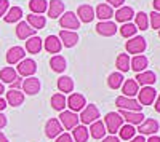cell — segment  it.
Wrapping results in <instances>:
<instances>
[{
  "label": "cell",
  "instance_id": "e575fe53",
  "mask_svg": "<svg viewBox=\"0 0 160 142\" xmlns=\"http://www.w3.org/2000/svg\"><path fill=\"white\" fill-rule=\"evenodd\" d=\"M50 67L55 72H64V69H66V59H64V56H61V54L53 56L50 59Z\"/></svg>",
  "mask_w": 160,
  "mask_h": 142
},
{
  "label": "cell",
  "instance_id": "db71d44e",
  "mask_svg": "<svg viewBox=\"0 0 160 142\" xmlns=\"http://www.w3.org/2000/svg\"><path fill=\"white\" fill-rule=\"evenodd\" d=\"M0 142H8V139H7V136L0 131Z\"/></svg>",
  "mask_w": 160,
  "mask_h": 142
},
{
  "label": "cell",
  "instance_id": "f546056e",
  "mask_svg": "<svg viewBox=\"0 0 160 142\" xmlns=\"http://www.w3.org/2000/svg\"><path fill=\"white\" fill-rule=\"evenodd\" d=\"M16 78H18V72L13 67H3L0 70V80L3 83H13Z\"/></svg>",
  "mask_w": 160,
  "mask_h": 142
},
{
  "label": "cell",
  "instance_id": "836d02e7",
  "mask_svg": "<svg viewBox=\"0 0 160 142\" xmlns=\"http://www.w3.org/2000/svg\"><path fill=\"white\" fill-rule=\"evenodd\" d=\"M21 16H22V10L19 7H11L7 11V15L3 16V19H5V22H16L21 19Z\"/></svg>",
  "mask_w": 160,
  "mask_h": 142
},
{
  "label": "cell",
  "instance_id": "603a6c76",
  "mask_svg": "<svg viewBox=\"0 0 160 142\" xmlns=\"http://www.w3.org/2000/svg\"><path fill=\"white\" fill-rule=\"evenodd\" d=\"M95 16H98L101 21H109L111 18H114V10H112V7H109L108 3H99V5L96 7Z\"/></svg>",
  "mask_w": 160,
  "mask_h": 142
},
{
  "label": "cell",
  "instance_id": "681fc988",
  "mask_svg": "<svg viewBox=\"0 0 160 142\" xmlns=\"http://www.w3.org/2000/svg\"><path fill=\"white\" fill-rule=\"evenodd\" d=\"M7 107V101L5 99H2V97H0V112H2L3 109Z\"/></svg>",
  "mask_w": 160,
  "mask_h": 142
},
{
  "label": "cell",
  "instance_id": "d590c367",
  "mask_svg": "<svg viewBox=\"0 0 160 142\" xmlns=\"http://www.w3.org/2000/svg\"><path fill=\"white\" fill-rule=\"evenodd\" d=\"M66 106H68V104H66V96H64V94L56 93V94H53V96H51V107L55 109V110L62 112Z\"/></svg>",
  "mask_w": 160,
  "mask_h": 142
},
{
  "label": "cell",
  "instance_id": "f5cc1de1",
  "mask_svg": "<svg viewBox=\"0 0 160 142\" xmlns=\"http://www.w3.org/2000/svg\"><path fill=\"white\" fill-rule=\"evenodd\" d=\"M154 8L160 13V0H154Z\"/></svg>",
  "mask_w": 160,
  "mask_h": 142
},
{
  "label": "cell",
  "instance_id": "60d3db41",
  "mask_svg": "<svg viewBox=\"0 0 160 142\" xmlns=\"http://www.w3.org/2000/svg\"><path fill=\"white\" fill-rule=\"evenodd\" d=\"M136 31H138V27H136L135 24H131V22H125L122 27H120V34H122V37H125V38L135 37Z\"/></svg>",
  "mask_w": 160,
  "mask_h": 142
},
{
  "label": "cell",
  "instance_id": "5bb4252c",
  "mask_svg": "<svg viewBox=\"0 0 160 142\" xmlns=\"http://www.w3.org/2000/svg\"><path fill=\"white\" fill-rule=\"evenodd\" d=\"M22 89L26 94H31V96L37 94L40 91V80L35 78V77H29V78L22 82Z\"/></svg>",
  "mask_w": 160,
  "mask_h": 142
},
{
  "label": "cell",
  "instance_id": "3957f363",
  "mask_svg": "<svg viewBox=\"0 0 160 142\" xmlns=\"http://www.w3.org/2000/svg\"><path fill=\"white\" fill-rule=\"evenodd\" d=\"M80 112H82V113H80L78 120L82 121L83 125L95 123V121L99 118V110H98V107H96V106H93V104L85 106V109H83V110H80Z\"/></svg>",
  "mask_w": 160,
  "mask_h": 142
},
{
  "label": "cell",
  "instance_id": "9a60e30c",
  "mask_svg": "<svg viewBox=\"0 0 160 142\" xmlns=\"http://www.w3.org/2000/svg\"><path fill=\"white\" fill-rule=\"evenodd\" d=\"M120 117L128 121V125H141L144 121V115L141 112H130V110H120Z\"/></svg>",
  "mask_w": 160,
  "mask_h": 142
},
{
  "label": "cell",
  "instance_id": "4dcf8cb0",
  "mask_svg": "<svg viewBox=\"0 0 160 142\" xmlns=\"http://www.w3.org/2000/svg\"><path fill=\"white\" fill-rule=\"evenodd\" d=\"M29 8L34 15H42V13H45L47 8H48V2L47 0H31Z\"/></svg>",
  "mask_w": 160,
  "mask_h": 142
},
{
  "label": "cell",
  "instance_id": "d6a6232c",
  "mask_svg": "<svg viewBox=\"0 0 160 142\" xmlns=\"http://www.w3.org/2000/svg\"><path fill=\"white\" fill-rule=\"evenodd\" d=\"M58 89L61 93H71L74 89V80L71 77H59L58 78Z\"/></svg>",
  "mask_w": 160,
  "mask_h": 142
},
{
  "label": "cell",
  "instance_id": "ac0fdd59",
  "mask_svg": "<svg viewBox=\"0 0 160 142\" xmlns=\"http://www.w3.org/2000/svg\"><path fill=\"white\" fill-rule=\"evenodd\" d=\"M47 10H48V16L51 19H56L64 13V2H61V0H51V2H48Z\"/></svg>",
  "mask_w": 160,
  "mask_h": 142
},
{
  "label": "cell",
  "instance_id": "44dd1931",
  "mask_svg": "<svg viewBox=\"0 0 160 142\" xmlns=\"http://www.w3.org/2000/svg\"><path fill=\"white\" fill-rule=\"evenodd\" d=\"M34 34H35V31L26 21H21L16 26V35H18V38H21V40H28V38L34 37Z\"/></svg>",
  "mask_w": 160,
  "mask_h": 142
},
{
  "label": "cell",
  "instance_id": "cb8c5ba5",
  "mask_svg": "<svg viewBox=\"0 0 160 142\" xmlns=\"http://www.w3.org/2000/svg\"><path fill=\"white\" fill-rule=\"evenodd\" d=\"M122 93L125 97H133L139 93V85L136 83V80H125L123 86H122Z\"/></svg>",
  "mask_w": 160,
  "mask_h": 142
},
{
  "label": "cell",
  "instance_id": "c3c4849f",
  "mask_svg": "<svg viewBox=\"0 0 160 142\" xmlns=\"http://www.w3.org/2000/svg\"><path fill=\"white\" fill-rule=\"evenodd\" d=\"M130 142H146V139H144V136H141V134H139V136H135Z\"/></svg>",
  "mask_w": 160,
  "mask_h": 142
},
{
  "label": "cell",
  "instance_id": "2e32d148",
  "mask_svg": "<svg viewBox=\"0 0 160 142\" xmlns=\"http://www.w3.org/2000/svg\"><path fill=\"white\" fill-rule=\"evenodd\" d=\"M24 54H26V51L22 46H11L7 53V61L8 64H18L19 61L24 59Z\"/></svg>",
  "mask_w": 160,
  "mask_h": 142
},
{
  "label": "cell",
  "instance_id": "4fadbf2b",
  "mask_svg": "<svg viewBox=\"0 0 160 142\" xmlns=\"http://www.w3.org/2000/svg\"><path fill=\"white\" fill-rule=\"evenodd\" d=\"M77 18L78 21H83V22H91L93 19H95V10H93L91 5L85 3V5H80L78 10H77Z\"/></svg>",
  "mask_w": 160,
  "mask_h": 142
},
{
  "label": "cell",
  "instance_id": "8fae6325",
  "mask_svg": "<svg viewBox=\"0 0 160 142\" xmlns=\"http://www.w3.org/2000/svg\"><path fill=\"white\" fill-rule=\"evenodd\" d=\"M136 131H138L141 136H144V134L155 136V133L158 131V121H155V120H152V118L144 120V121L139 125V128H138Z\"/></svg>",
  "mask_w": 160,
  "mask_h": 142
},
{
  "label": "cell",
  "instance_id": "ffe728a7",
  "mask_svg": "<svg viewBox=\"0 0 160 142\" xmlns=\"http://www.w3.org/2000/svg\"><path fill=\"white\" fill-rule=\"evenodd\" d=\"M7 104L13 106V107H19L24 102V93H21L19 89H10L7 93Z\"/></svg>",
  "mask_w": 160,
  "mask_h": 142
},
{
  "label": "cell",
  "instance_id": "7a4b0ae2",
  "mask_svg": "<svg viewBox=\"0 0 160 142\" xmlns=\"http://www.w3.org/2000/svg\"><path fill=\"white\" fill-rule=\"evenodd\" d=\"M115 106L120 110H130V112H141V107H142L136 99L125 97V96H118L115 99Z\"/></svg>",
  "mask_w": 160,
  "mask_h": 142
},
{
  "label": "cell",
  "instance_id": "ba28073f",
  "mask_svg": "<svg viewBox=\"0 0 160 142\" xmlns=\"http://www.w3.org/2000/svg\"><path fill=\"white\" fill-rule=\"evenodd\" d=\"M66 104H68V107L71 109V112H80L83 110L85 106H87V101L82 94L78 93H74L69 96V99H66Z\"/></svg>",
  "mask_w": 160,
  "mask_h": 142
},
{
  "label": "cell",
  "instance_id": "ee69618b",
  "mask_svg": "<svg viewBox=\"0 0 160 142\" xmlns=\"http://www.w3.org/2000/svg\"><path fill=\"white\" fill-rule=\"evenodd\" d=\"M56 142H74V139H72V136H71V134L64 133V134H59V136H58Z\"/></svg>",
  "mask_w": 160,
  "mask_h": 142
},
{
  "label": "cell",
  "instance_id": "4316f807",
  "mask_svg": "<svg viewBox=\"0 0 160 142\" xmlns=\"http://www.w3.org/2000/svg\"><path fill=\"white\" fill-rule=\"evenodd\" d=\"M106 133H108V131H106L104 123H102L101 120H96L95 123H91L88 134H91V137H95V139H102V137L106 136Z\"/></svg>",
  "mask_w": 160,
  "mask_h": 142
},
{
  "label": "cell",
  "instance_id": "7402d4cb",
  "mask_svg": "<svg viewBox=\"0 0 160 142\" xmlns=\"http://www.w3.org/2000/svg\"><path fill=\"white\" fill-rule=\"evenodd\" d=\"M59 38H61V43H62L64 46H68V48H72V46L77 45V42H78L77 32H72V31H61Z\"/></svg>",
  "mask_w": 160,
  "mask_h": 142
},
{
  "label": "cell",
  "instance_id": "6da1fadb",
  "mask_svg": "<svg viewBox=\"0 0 160 142\" xmlns=\"http://www.w3.org/2000/svg\"><path fill=\"white\" fill-rule=\"evenodd\" d=\"M123 125V118L120 117L118 113L115 112H109L108 115H106V118H104V126H106V131L111 133L112 136H115V133L122 128Z\"/></svg>",
  "mask_w": 160,
  "mask_h": 142
},
{
  "label": "cell",
  "instance_id": "277c9868",
  "mask_svg": "<svg viewBox=\"0 0 160 142\" xmlns=\"http://www.w3.org/2000/svg\"><path fill=\"white\" fill-rule=\"evenodd\" d=\"M59 24H61L62 29H68V31H72V32H75V29L80 27V21H78L77 15L72 11H66L64 16H61V19H59Z\"/></svg>",
  "mask_w": 160,
  "mask_h": 142
},
{
  "label": "cell",
  "instance_id": "9f6ffc18",
  "mask_svg": "<svg viewBox=\"0 0 160 142\" xmlns=\"http://www.w3.org/2000/svg\"><path fill=\"white\" fill-rule=\"evenodd\" d=\"M158 37H160V32H158Z\"/></svg>",
  "mask_w": 160,
  "mask_h": 142
},
{
  "label": "cell",
  "instance_id": "1f68e13d",
  "mask_svg": "<svg viewBox=\"0 0 160 142\" xmlns=\"http://www.w3.org/2000/svg\"><path fill=\"white\" fill-rule=\"evenodd\" d=\"M88 130L85 126H75L74 128V131H72V139H74V142H87L88 140Z\"/></svg>",
  "mask_w": 160,
  "mask_h": 142
},
{
  "label": "cell",
  "instance_id": "f907efd6",
  "mask_svg": "<svg viewBox=\"0 0 160 142\" xmlns=\"http://www.w3.org/2000/svg\"><path fill=\"white\" fill-rule=\"evenodd\" d=\"M155 110H157V112L160 113V96H158V97L155 99Z\"/></svg>",
  "mask_w": 160,
  "mask_h": 142
},
{
  "label": "cell",
  "instance_id": "f35d334b",
  "mask_svg": "<svg viewBox=\"0 0 160 142\" xmlns=\"http://www.w3.org/2000/svg\"><path fill=\"white\" fill-rule=\"evenodd\" d=\"M120 133V137L125 139V140H131L133 137H135L136 134V130L133 128V125H122V128L118 130Z\"/></svg>",
  "mask_w": 160,
  "mask_h": 142
},
{
  "label": "cell",
  "instance_id": "8992f818",
  "mask_svg": "<svg viewBox=\"0 0 160 142\" xmlns=\"http://www.w3.org/2000/svg\"><path fill=\"white\" fill-rule=\"evenodd\" d=\"M59 123L61 126H64L66 130H74V128L78 125V117L75 112L71 110H62L59 115Z\"/></svg>",
  "mask_w": 160,
  "mask_h": 142
},
{
  "label": "cell",
  "instance_id": "484cf974",
  "mask_svg": "<svg viewBox=\"0 0 160 142\" xmlns=\"http://www.w3.org/2000/svg\"><path fill=\"white\" fill-rule=\"evenodd\" d=\"M146 67H148V58H146V56L138 54V56H135L133 59H130V69L136 70L138 73L139 72H144Z\"/></svg>",
  "mask_w": 160,
  "mask_h": 142
},
{
  "label": "cell",
  "instance_id": "7bdbcfd3",
  "mask_svg": "<svg viewBox=\"0 0 160 142\" xmlns=\"http://www.w3.org/2000/svg\"><path fill=\"white\" fill-rule=\"evenodd\" d=\"M8 5H10L8 0H0V18L5 16V13L8 11Z\"/></svg>",
  "mask_w": 160,
  "mask_h": 142
},
{
  "label": "cell",
  "instance_id": "11a10c76",
  "mask_svg": "<svg viewBox=\"0 0 160 142\" xmlns=\"http://www.w3.org/2000/svg\"><path fill=\"white\" fill-rule=\"evenodd\" d=\"M2 93H5V86H3L2 82H0V94H2Z\"/></svg>",
  "mask_w": 160,
  "mask_h": 142
},
{
  "label": "cell",
  "instance_id": "8d00e7d4",
  "mask_svg": "<svg viewBox=\"0 0 160 142\" xmlns=\"http://www.w3.org/2000/svg\"><path fill=\"white\" fill-rule=\"evenodd\" d=\"M122 83H123V75L120 73V72H114V73L109 75V78H108V85H109V88L117 89V88L122 86Z\"/></svg>",
  "mask_w": 160,
  "mask_h": 142
},
{
  "label": "cell",
  "instance_id": "5b68a950",
  "mask_svg": "<svg viewBox=\"0 0 160 142\" xmlns=\"http://www.w3.org/2000/svg\"><path fill=\"white\" fill-rule=\"evenodd\" d=\"M146 40L142 37H131L130 40L125 43V48L130 54H141L142 51L146 50Z\"/></svg>",
  "mask_w": 160,
  "mask_h": 142
},
{
  "label": "cell",
  "instance_id": "d4e9b609",
  "mask_svg": "<svg viewBox=\"0 0 160 142\" xmlns=\"http://www.w3.org/2000/svg\"><path fill=\"white\" fill-rule=\"evenodd\" d=\"M135 16V11L131 7H120L115 11V21L118 22H130V19Z\"/></svg>",
  "mask_w": 160,
  "mask_h": 142
},
{
  "label": "cell",
  "instance_id": "7c38bea8",
  "mask_svg": "<svg viewBox=\"0 0 160 142\" xmlns=\"http://www.w3.org/2000/svg\"><path fill=\"white\" fill-rule=\"evenodd\" d=\"M96 32L102 37H112L117 32V26L112 21H101L96 26Z\"/></svg>",
  "mask_w": 160,
  "mask_h": 142
},
{
  "label": "cell",
  "instance_id": "bcb514c9",
  "mask_svg": "<svg viewBox=\"0 0 160 142\" xmlns=\"http://www.w3.org/2000/svg\"><path fill=\"white\" fill-rule=\"evenodd\" d=\"M102 142H120V139L117 136H108V137H102Z\"/></svg>",
  "mask_w": 160,
  "mask_h": 142
},
{
  "label": "cell",
  "instance_id": "d6986e66",
  "mask_svg": "<svg viewBox=\"0 0 160 142\" xmlns=\"http://www.w3.org/2000/svg\"><path fill=\"white\" fill-rule=\"evenodd\" d=\"M135 80H136V83L141 85V86H151V85L155 83L157 77H155V73L151 72V70H144V72H139V73L136 75Z\"/></svg>",
  "mask_w": 160,
  "mask_h": 142
},
{
  "label": "cell",
  "instance_id": "83f0119b",
  "mask_svg": "<svg viewBox=\"0 0 160 142\" xmlns=\"http://www.w3.org/2000/svg\"><path fill=\"white\" fill-rule=\"evenodd\" d=\"M28 24L31 26L34 31L43 29L45 24H47V19H45V16H42V15H34V13H31V15H28Z\"/></svg>",
  "mask_w": 160,
  "mask_h": 142
},
{
  "label": "cell",
  "instance_id": "b9f144b4",
  "mask_svg": "<svg viewBox=\"0 0 160 142\" xmlns=\"http://www.w3.org/2000/svg\"><path fill=\"white\" fill-rule=\"evenodd\" d=\"M151 26H152V29H160V13L158 11H152L151 15Z\"/></svg>",
  "mask_w": 160,
  "mask_h": 142
},
{
  "label": "cell",
  "instance_id": "74e56055",
  "mask_svg": "<svg viewBox=\"0 0 160 142\" xmlns=\"http://www.w3.org/2000/svg\"><path fill=\"white\" fill-rule=\"evenodd\" d=\"M115 64H117V69H118L120 72H128V69H130V56L125 54V53L118 54Z\"/></svg>",
  "mask_w": 160,
  "mask_h": 142
},
{
  "label": "cell",
  "instance_id": "e0dca14e",
  "mask_svg": "<svg viewBox=\"0 0 160 142\" xmlns=\"http://www.w3.org/2000/svg\"><path fill=\"white\" fill-rule=\"evenodd\" d=\"M43 46H45V50L48 51V53L56 54V53H59V51H61L62 43L59 42V38L56 35H50V37H47V40L43 42Z\"/></svg>",
  "mask_w": 160,
  "mask_h": 142
},
{
  "label": "cell",
  "instance_id": "816d5d0a",
  "mask_svg": "<svg viewBox=\"0 0 160 142\" xmlns=\"http://www.w3.org/2000/svg\"><path fill=\"white\" fill-rule=\"evenodd\" d=\"M148 142H160V137L158 136H151Z\"/></svg>",
  "mask_w": 160,
  "mask_h": 142
},
{
  "label": "cell",
  "instance_id": "ab89813d",
  "mask_svg": "<svg viewBox=\"0 0 160 142\" xmlns=\"http://www.w3.org/2000/svg\"><path fill=\"white\" fill-rule=\"evenodd\" d=\"M135 19H136V27H139L141 31H148V27H149V16L146 15V13H142V11H139L138 15L135 16Z\"/></svg>",
  "mask_w": 160,
  "mask_h": 142
},
{
  "label": "cell",
  "instance_id": "9c48e42d",
  "mask_svg": "<svg viewBox=\"0 0 160 142\" xmlns=\"http://www.w3.org/2000/svg\"><path fill=\"white\" fill-rule=\"evenodd\" d=\"M37 70V64L34 59H22L18 62V73L22 77H31Z\"/></svg>",
  "mask_w": 160,
  "mask_h": 142
},
{
  "label": "cell",
  "instance_id": "52a82bcc",
  "mask_svg": "<svg viewBox=\"0 0 160 142\" xmlns=\"http://www.w3.org/2000/svg\"><path fill=\"white\" fill-rule=\"evenodd\" d=\"M155 97H157V91L152 86H144V88H141V91L138 93V99H139L138 102L141 106H151V104H154Z\"/></svg>",
  "mask_w": 160,
  "mask_h": 142
},
{
  "label": "cell",
  "instance_id": "30bf717a",
  "mask_svg": "<svg viewBox=\"0 0 160 142\" xmlns=\"http://www.w3.org/2000/svg\"><path fill=\"white\" fill-rule=\"evenodd\" d=\"M61 131H62V126H61L59 120L50 118V120L45 123V134H47V137H50V139L58 137V136L61 134Z\"/></svg>",
  "mask_w": 160,
  "mask_h": 142
},
{
  "label": "cell",
  "instance_id": "7dc6e473",
  "mask_svg": "<svg viewBox=\"0 0 160 142\" xmlns=\"http://www.w3.org/2000/svg\"><path fill=\"white\" fill-rule=\"evenodd\" d=\"M5 125H7V117H5L3 113H0V130H2Z\"/></svg>",
  "mask_w": 160,
  "mask_h": 142
},
{
  "label": "cell",
  "instance_id": "f6af8a7d",
  "mask_svg": "<svg viewBox=\"0 0 160 142\" xmlns=\"http://www.w3.org/2000/svg\"><path fill=\"white\" fill-rule=\"evenodd\" d=\"M108 2L109 7H115V8H120V7H123L125 3V0H106Z\"/></svg>",
  "mask_w": 160,
  "mask_h": 142
},
{
  "label": "cell",
  "instance_id": "f1b7e54d",
  "mask_svg": "<svg viewBox=\"0 0 160 142\" xmlns=\"http://www.w3.org/2000/svg\"><path fill=\"white\" fill-rule=\"evenodd\" d=\"M26 50H28L31 54L40 53V50H42V40H40L38 37H31V38H28V40H26Z\"/></svg>",
  "mask_w": 160,
  "mask_h": 142
}]
</instances>
